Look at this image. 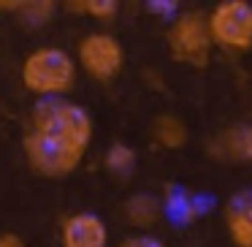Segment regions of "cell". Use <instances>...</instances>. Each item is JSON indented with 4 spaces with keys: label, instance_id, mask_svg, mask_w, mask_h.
Masks as SVG:
<instances>
[{
    "label": "cell",
    "instance_id": "6da1fadb",
    "mask_svg": "<svg viewBox=\"0 0 252 247\" xmlns=\"http://www.w3.org/2000/svg\"><path fill=\"white\" fill-rule=\"evenodd\" d=\"M22 84L38 98H63L76 87V60L60 46H38L22 60Z\"/></svg>",
    "mask_w": 252,
    "mask_h": 247
},
{
    "label": "cell",
    "instance_id": "7a4b0ae2",
    "mask_svg": "<svg viewBox=\"0 0 252 247\" xmlns=\"http://www.w3.org/2000/svg\"><path fill=\"white\" fill-rule=\"evenodd\" d=\"M165 49H168L171 60L179 66H187L192 71H206L214 55L209 14L198 11V8L179 11V17L171 19L168 30H165Z\"/></svg>",
    "mask_w": 252,
    "mask_h": 247
},
{
    "label": "cell",
    "instance_id": "3957f363",
    "mask_svg": "<svg viewBox=\"0 0 252 247\" xmlns=\"http://www.w3.org/2000/svg\"><path fill=\"white\" fill-rule=\"evenodd\" d=\"M33 131L46 133V136L63 139V141L73 144V147L84 149L87 152L90 144H93V117L84 106L73 104L65 98H41L33 106Z\"/></svg>",
    "mask_w": 252,
    "mask_h": 247
},
{
    "label": "cell",
    "instance_id": "277c9868",
    "mask_svg": "<svg viewBox=\"0 0 252 247\" xmlns=\"http://www.w3.org/2000/svg\"><path fill=\"white\" fill-rule=\"evenodd\" d=\"M22 152L30 171L44 176V179H65V176H71L82 166L84 155H87L84 149L73 147L63 139L46 136V133H38L33 128L22 136Z\"/></svg>",
    "mask_w": 252,
    "mask_h": 247
},
{
    "label": "cell",
    "instance_id": "5b68a950",
    "mask_svg": "<svg viewBox=\"0 0 252 247\" xmlns=\"http://www.w3.org/2000/svg\"><path fill=\"white\" fill-rule=\"evenodd\" d=\"M214 46L247 55L252 49V3L250 0H220L209 11Z\"/></svg>",
    "mask_w": 252,
    "mask_h": 247
},
{
    "label": "cell",
    "instance_id": "8992f818",
    "mask_svg": "<svg viewBox=\"0 0 252 247\" xmlns=\"http://www.w3.org/2000/svg\"><path fill=\"white\" fill-rule=\"evenodd\" d=\"M76 63L90 79L109 84L125 68V46L117 35L95 30V33H87L76 44Z\"/></svg>",
    "mask_w": 252,
    "mask_h": 247
},
{
    "label": "cell",
    "instance_id": "52a82bcc",
    "mask_svg": "<svg viewBox=\"0 0 252 247\" xmlns=\"http://www.w3.org/2000/svg\"><path fill=\"white\" fill-rule=\"evenodd\" d=\"M206 152L217 163H252V122H230L206 141Z\"/></svg>",
    "mask_w": 252,
    "mask_h": 247
},
{
    "label": "cell",
    "instance_id": "ba28073f",
    "mask_svg": "<svg viewBox=\"0 0 252 247\" xmlns=\"http://www.w3.org/2000/svg\"><path fill=\"white\" fill-rule=\"evenodd\" d=\"M63 247H109V228L95 212H73L60 223Z\"/></svg>",
    "mask_w": 252,
    "mask_h": 247
},
{
    "label": "cell",
    "instance_id": "9c48e42d",
    "mask_svg": "<svg viewBox=\"0 0 252 247\" xmlns=\"http://www.w3.org/2000/svg\"><path fill=\"white\" fill-rule=\"evenodd\" d=\"M225 231L233 247H252V193H236L225 204Z\"/></svg>",
    "mask_w": 252,
    "mask_h": 247
},
{
    "label": "cell",
    "instance_id": "30bf717a",
    "mask_svg": "<svg viewBox=\"0 0 252 247\" xmlns=\"http://www.w3.org/2000/svg\"><path fill=\"white\" fill-rule=\"evenodd\" d=\"M163 198L155 196V193H133V196L125 198V204H122V217L127 220V225H133V228L138 231H149L158 225V220L163 217Z\"/></svg>",
    "mask_w": 252,
    "mask_h": 247
},
{
    "label": "cell",
    "instance_id": "8fae6325",
    "mask_svg": "<svg viewBox=\"0 0 252 247\" xmlns=\"http://www.w3.org/2000/svg\"><path fill=\"white\" fill-rule=\"evenodd\" d=\"M149 136H152V141L158 144V147L174 152V149L187 147V141H190V128H187V122L182 120L179 114H174V111H160V114L152 117Z\"/></svg>",
    "mask_w": 252,
    "mask_h": 247
},
{
    "label": "cell",
    "instance_id": "7c38bea8",
    "mask_svg": "<svg viewBox=\"0 0 252 247\" xmlns=\"http://www.w3.org/2000/svg\"><path fill=\"white\" fill-rule=\"evenodd\" d=\"M60 3L55 0H0V11H8L28 28H41L52 22Z\"/></svg>",
    "mask_w": 252,
    "mask_h": 247
},
{
    "label": "cell",
    "instance_id": "4fadbf2b",
    "mask_svg": "<svg viewBox=\"0 0 252 247\" xmlns=\"http://www.w3.org/2000/svg\"><path fill=\"white\" fill-rule=\"evenodd\" d=\"M138 166V152L125 141H114L103 155V169L117 179H127Z\"/></svg>",
    "mask_w": 252,
    "mask_h": 247
},
{
    "label": "cell",
    "instance_id": "5bb4252c",
    "mask_svg": "<svg viewBox=\"0 0 252 247\" xmlns=\"http://www.w3.org/2000/svg\"><path fill=\"white\" fill-rule=\"evenodd\" d=\"M63 8L79 14V17H90L95 22H111L120 14L117 0H68V3H63Z\"/></svg>",
    "mask_w": 252,
    "mask_h": 247
},
{
    "label": "cell",
    "instance_id": "9a60e30c",
    "mask_svg": "<svg viewBox=\"0 0 252 247\" xmlns=\"http://www.w3.org/2000/svg\"><path fill=\"white\" fill-rule=\"evenodd\" d=\"M117 247H165V242L152 234H133V236H125Z\"/></svg>",
    "mask_w": 252,
    "mask_h": 247
},
{
    "label": "cell",
    "instance_id": "2e32d148",
    "mask_svg": "<svg viewBox=\"0 0 252 247\" xmlns=\"http://www.w3.org/2000/svg\"><path fill=\"white\" fill-rule=\"evenodd\" d=\"M0 247H28V245H25V239L19 234H14V231H3V234H0Z\"/></svg>",
    "mask_w": 252,
    "mask_h": 247
}]
</instances>
